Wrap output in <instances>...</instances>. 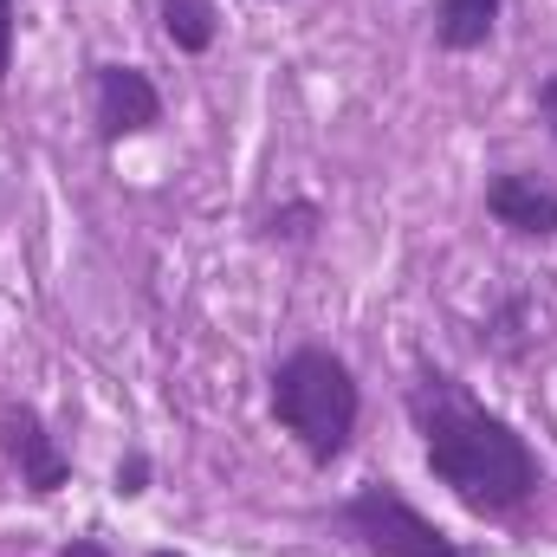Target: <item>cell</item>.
Wrapping results in <instances>:
<instances>
[{
	"label": "cell",
	"mask_w": 557,
	"mask_h": 557,
	"mask_svg": "<svg viewBox=\"0 0 557 557\" xmlns=\"http://www.w3.org/2000/svg\"><path fill=\"white\" fill-rule=\"evenodd\" d=\"M59 557H117V552H111L104 539H72V545H65Z\"/></svg>",
	"instance_id": "7c38bea8"
},
{
	"label": "cell",
	"mask_w": 557,
	"mask_h": 557,
	"mask_svg": "<svg viewBox=\"0 0 557 557\" xmlns=\"http://www.w3.org/2000/svg\"><path fill=\"white\" fill-rule=\"evenodd\" d=\"M499 33V0H441L434 7V46L441 52H480Z\"/></svg>",
	"instance_id": "52a82bcc"
},
{
	"label": "cell",
	"mask_w": 557,
	"mask_h": 557,
	"mask_svg": "<svg viewBox=\"0 0 557 557\" xmlns=\"http://www.w3.org/2000/svg\"><path fill=\"white\" fill-rule=\"evenodd\" d=\"M13 33H20V13H13V0H0V85L13 72Z\"/></svg>",
	"instance_id": "8fae6325"
},
{
	"label": "cell",
	"mask_w": 557,
	"mask_h": 557,
	"mask_svg": "<svg viewBox=\"0 0 557 557\" xmlns=\"http://www.w3.org/2000/svg\"><path fill=\"white\" fill-rule=\"evenodd\" d=\"M0 447H7V460L20 467V486H26V493H39V499H46V493H59V486L72 480V460L59 454L52 428L39 421V409H26V403L0 416Z\"/></svg>",
	"instance_id": "5b68a950"
},
{
	"label": "cell",
	"mask_w": 557,
	"mask_h": 557,
	"mask_svg": "<svg viewBox=\"0 0 557 557\" xmlns=\"http://www.w3.org/2000/svg\"><path fill=\"white\" fill-rule=\"evenodd\" d=\"M357 416H363V396H357V376L337 350L298 344L273 363V421L305 447V460H318V467L344 460Z\"/></svg>",
	"instance_id": "7a4b0ae2"
},
{
	"label": "cell",
	"mask_w": 557,
	"mask_h": 557,
	"mask_svg": "<svg viewBox=\"0 0 557 557\" xmlns=\"http://www.w3.org/2000/svg\"><path fill=\"white\" fill-rule=\"evenodd\" d=\"M318 227H324V208H318V201H285V208H273V214L260 221L267 240H311Z\"/></svg>",
	"instance_id": "9c48e42d"
},
{
	"label": "cell",
	"mask_w": 557,
	"mask_h": 557,
	"mask_svg": "<svg viewBox=\"0 0 557 557\" xmlns=\"http://www.w3.org/2000/svg\"><path fill=\"white\" fill-rule=\"evenodd\" d=\"M337 525H344L370 557H460V545H454L428 512H416L389 480L357 486V493L337 506Z\"/></svg>",
	"instance_id": "3957f363"
},
{
	"label": "cell",
	"mask_w": 557,
	"mask_h": 557,
	"mask_svg": "<svg viewBox=\"0 0 557 557\" xmlns=\"http://www.w3.org/2000/svg\"><path fill=\"white\" fill-rule=\"evenodd\" d=\"M117 493H124V499L149 493V460H143V454H124V460H117Z\"/></svg>",
	"instance_id": "30bf717a"
},
{
	"label": "cell",
	"mask_w": 557,
	"mask_h": 557,
	"mask_svg": "<svg viewBox=\"0 0 557 557\" xmlns=\"http://www.w3.org/2000/svg\"><path fill=\"white\" fill-rule=\"evenodd\" d=\"M486 214L499 227H512L519 240H552L557 234V188L539 182L532 169H506L486 182Z\"/></svg>",
	"instance_id": "8992f818"
},
{
	"label": "cell",
	"mask_w": 557,
	"mask_h": 557,
	"mask_svg": "<svg viewBox=\"0 0 557 557\" xmlns=\"http://www.w3.org/2000/svg\"><path fill=\"white\" fill-rule=\"evenodd\" d=\"M149 557H182V552H149Z\"/></svg>",
	"instance_id": "5bb4252c"
},
{
	"label": "cell",
	"mask_w": 557,
	"mask_h": 557,
	"mask_svg": "<svg viewBox=\"0 0 557 557\" xmlns=\"http://www.w3.org/2000/svg\"><path fill=\"white\" fill-rule=\"evenodd\" d=\"M91 117L104 143L143 137L162 124V91L143 65H91Z\"/></svg>",
	"instance_id": "277c9868"
},
{
	"label": "cell",
	"mask_w": 557,
	"mask_h": 557,
	"mask_svg": "<svg viewBox=\"0 0 557 557\" xmlns=\"http://www.w3.org/2000/svg\"><path fill=\"white\" fill-rule=\"evenodd\" d=\"M409 421L421 434L428 473L480 519H506L545 486L532 441L486 403H473L467 383H454L447 370H428L409 389Z\"/></svg>",
	"instance_id": "6da1fadb"
},
{
	"label": "cell",
	"mask_w": 557,
	"mask_h": 557,
	"mask_svg": "<svg viewBox=\"0 0 557 557\" xmlns=\"http://www.w3.org/2000/svg\"><path fill=\"white\" fill-rule=\"evenodd\" d=\"M539 111L552 117V131H557V72H552V78H545V85H539Z\"/></svg>",
	"instance_id": "4fadbf2b"
},
{
	"label": "cell",
	"mask_w": 557,
	"mask_h": 557,
	"mask_svg": "<svg viewBox=\"0 0 557 557\" xmlns=\"http://www.w3.org/2000/svg\"><path fill=\"white\" fill-rule=\"evenodd\" d=\"M156 20H162V39L175 52H208L221 39V13L214 0H156Z\"/></svg>",
	"instance_id": "ba28073f"
}]
</instances>
